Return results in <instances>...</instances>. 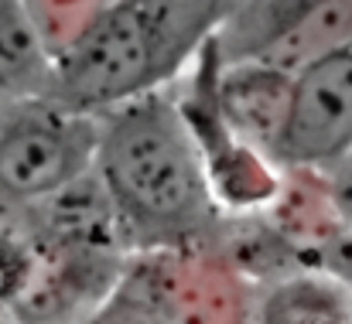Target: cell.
I'll return each instance as SVG.
<instances>
[{"instance_id": "3957f363", "label": "cell", "mask_w": 352, "mask_h": 324, "mask_svg": "<svg viewBox=\"0 0 352 324\" xmlns=\"http://www.w3.org/2000/svg\"><path fill=\"white\" fill-rule=\"evenodd\" d=\"M96 116L55 100H28L0 109V195L48 202L93 174Z\"/></svg>"}, {"instance_id": "52a82bcc", "label": "cell", "mask_w": 352, "mask_h": 324, "mask_svg": "<svg viewBox=\"0 0 352 324\" xmlns=\"http://www.w3.org/2000/svg\"><path fill=\"white\" fill-rule=\"evenodd\" d=\"M55 86V58L48 55L24 0H0V109L45 100Z\"/></svg>"}, {"instance_id": "ba28073f", "label": "cell", "mask_w": 352, "mask_h": 324, "mask_svg": "<svg viewBox=\"0 0 352 324\" xmlns=\"http://www.w3.org/2000/svg\"><path fill=\"white\" fill-rule=\"evenodd\" d=\"M48 55L55 65L86 38V31L100 21L110 0H24Z\"/></svg>"}, {"instance_id": "6da1fadb", "label": "cell", "mask_w": 352, "mask_h": 324, "mask_svg": "<svg viewBox=\"0 0 352 324\" xmlns=\"http://www.w3.org/2000/svg\"><path fill=\"white\" fill-rule=\"evenodd\" d=\"M93 174L113 225L140 246H185L223 218L202 140L175 86L96 113Z\"/></svg>"}, {"instance_id": "8992f818", "label": "cell", "mask_w": 352, "mask_h": 324, "mask_svg": "<svg viewBox=\"0 0 352 324\" xmlns=\"http://www.w3.org/2000/svg\"><path fill=\"white\" fill-rule=\"evenodd\" d=\"M250 324H352V287L318 263L280 273L253 297Z\"/></svg>"}, {"instance_id": "9c48e42d", "label": "cell", "mask_w": 352, "mask_h": 324, "mask_svg": "<svg viewBox=\"0 0 352 324\" xmlns=\"http://www.w3.org/2000/svg\"><path fill=\"white\" fill-rule=\"evenodd\" d=\"M318 181H322L329 212L336 218V229L339 232H352V147H349V154L325 178H318Z\"/></svg>"}, {"instance_id": "277c9868", "label": "cell", "mask_w": 352, "mask_h": 324, "mask_svg": "<svg viewBox=\"0 0 352 324\" xmlns=\"http://www.w3.org/2000/svg\"><path fill=\"white\" fill-rule=\"evenodd\" d=\"M352 34V0H226L209 51L219 65L294 76Z\"/></svg>"}, {"instance_id": "30bf717a", "label": "cell", "mask_w": 352, "mask_h": 324, "mask_svg": "<svg viewBox=\"0 0 352 324\" xmlns=\"http://www.w3.org/2000/svg\"><path fill=\"white\" fill-rule=\"evenodd\" d=\"M318 266L332 270L339 280H346L352 287V232H336L329 242H322Z\"/></svg>"}, {"instance_id": "7a4b0ae2", "label": "cell", "mask_w": 352, "mask_h": 324, "mask_svg": "<svg viewBox=\"0 0 352 324\" xmlns=\"http://www.w3.org/2000/svg\"><path fill=\"white\" fill-rule=\"evenodd\" d=\"M226 0H110L86 38L55 65V103L103 113L168 89L206 51Z\"/></svg>"}, {"instance_id": "5b68a950", "label": "cell", "mask_w": 352, "mask_h": 324, "mask_svg": "<svg viewBox=\"0 0 352 324\" xmlns=\"http://www.w3.org/2000/svg\"><path fill=\"white\" fill-rule=\"evenodd\" d=\"M352 147V34L291 76L274 167L325 178Z\"/></svg>"}]
</instances>
